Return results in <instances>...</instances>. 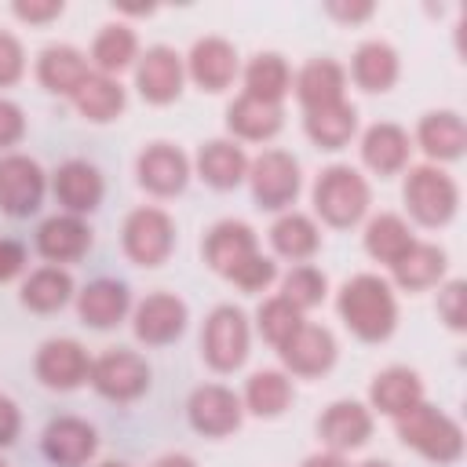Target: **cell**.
<instances>
[{
	"label": "cell",
	"instance_id": "obj_1",
	"mask_svg": "<svg viewBox=\"0 0 467 467\" xmlns=\"http://www.w3.org/2000/svg\"><path fill=\"white\" fill-rule=\"evenodd\" d=\"M339 321L361 343H383L398 328V299L387 277L379 274H354L336 296Z\"/></svg>",
	"mask_w": 467,
	"mask_h": 467
},
{
	"label": "cell",
	"instance_id": "obj_2",
	"mask_svg": "<svg viewBox=\"0 0 467 467\" xmlns=\"http://www.w3.org/2000/svg\"><path fill=\"white\" fill-rule=\"evenodd\" d=\"M394 427H398V438H401L405 449L420 452L423 460H431L438 467L456 463L463 456V431H460V423L452 416H445L441 409L427 405V401H420L405 416H398Z\"/></svg>",
	"mask_w": 467,
	"mask_h": 467
},
{
	"label": "cell",
	"instance_id": "obj_3",
	"mask_svg": "<svg viewBox=\"0 0 467 467\" xmlns=\"http://www.w3.org/2000/svg\"><path fill=\"white\" fill-rule=\"evenodd\" d=\"M368 204H372V190H368L365 175L350 164H328L314 179V212L321 215V223H328L336 230L361 223Z\"/></svg>",
	"mask_w": 467,
	"mask_h": 467
},
{
	"label": "cell",
	"instance_id": "obj_4",
	"mask_svg": "<svg viewBox=\"0 0 467 467\" xmlns=\"http://www.w3.org/2000/svg\"><path fill=\"white\" fill-rule=\"evenodd\" d=\"M401 197H405L409 215L420 226H431V230L434 226H445L456 215V208H460V186L438 164H416V168H409L405 186H401Z\"/></svg>",
	"mask_w": 467,
	"mask_h": 467
},
{
	"label": "cell",
	"instance_id": "obj_5",
	"mask_svg": "<svg viewBox=\"0 0 467 467\" xmlns=\"http://www.w3.org/2000/svg\"><path fill=\"white\" fill-rule=\"evenodd\" d=\"M248 343H252V328L241 306L223 303L204 317L201 328V358L208 361V368L215 372H234L244 365L248 358Z\"/></svg>",
	"mask_w": 467,
	"mask_h": 467
},
{
	"label": "cell",
	"instance_id": "obj_6",
	"mask_svg": "<svg viewBox=\"0 0 467 467\" xmlns=\"http://www.w3.org/2000/svg\"><path fill=\"white\" fill-rule=\"evenodd\" d=\"M120 241H124V255L135 266H161L175 252V223L164 208L142 204L128 212L120 226Z\"/></svg>",
	"mask_w": 467,
	"mask_h": 467
},
{
	"label": "cell",
	"instance_id": "obj_7",
	"mask_svg": "<svg viewBox=\"0 0 467 467\" xmlns=\"http://www.w3.org/2000/svg\"><path fill=\"white\" fill-rule=\"evenodd\" d=\"M248 186L259 208L285 212L296 204L299 186H303L299 161L288 150H263L255 161H248Z\"/></svg>",
	"mask_w": 467,
	"mask_h": 467
},
{
	"label": "cell",
	"instance_id": "obj_8",
	"mask_svg": "<svg viewBox=\"0 0 467 467\" xmlns=\"http://www.w3.org/2000/svg\"><path fill=\"white\" fill-rule=\"evenodd\" d=\"M102 398L109 401H135L150 390V365L142 354L113 347L91 361V379H88Z\"/></svg>",
	"mask_w": 467,
	"mask_h": 467
},
{
	"label": "cell",
	"instance_id": "obj_9",
	"mask_svg": "<svg viewBox=\"0 0 467 467\" xmlns=\"http://www.w3.org/2000/svg\"><path fill=\"white\" fill-rule=\"evenodd\" d=\"M47 175L44 168L26 153H4L0 157V212L11 219L33 215L44 204Z\"/></svg>",
	"mask_w": 467,
	"mask_h": 467
},
{
	"label": "cell",
	"instance_id": "obj_10",
	"mask_svg": "<svg viewBox=\"0 0 467 467\" xmlns=\"http://www.w3.org/2000/svg\"><path fill=\"white\" fill-rule=\"evenodd\" d=\"M182 84H186V62L175 47L153 44L135 58V88L146 102L168 106L182 95Z\"/></svg>",
	"mask_w": 467,
	"mask_h": 467
},
{
	"label": "cell",
	"instance_id": "obj_11",
	"mask_svg": "<svg viewBox=\"0 0 467 467\" xmlns=\"http://www.w3.org/2000/svg\"><path fill=\"white\" fill-rule=\"evenodd\" d=\"M201 255L204 263L219 274V277H234L252 255H259V237L244 219H219L204 241H201Z\"/></svg>",
	"mask_w": 467,
	"mask_h": 467
},
{
	"label": "cell",
	"instance_id": "obj_12",
	"mask_svg": "<svg viewBox=\"0 0 467 467\" xmlns=\"http://www.w3.org/2000/svg\"><path fill=\"white\" fill-rule=\"evenodd\" d=\"M186 416H190V427L204 438H226L241 427L244 420V405L241 398L223 387V383H204L190 394L186 401Z\"/></svg>",
	"mask_w": 467,
	"mask_h": 467
},
{
	"label": "cell",
	"instance_id": "obj_13",
	"mask_svg": "<svg viewBox=\"0 0 467 467\" xmlns=\"http://www.w3.org/2000/svg\"><path fill=\"white\" fill-rule=\"evenodd\" d=\"M186 321H190V310L171 292H150L135 306V314H131L135 339L146 343V347H168V343H175L186 332Z\"/></svg>",
	"mask_w": 467,
	"mask_h": 467
},
{
	"label": "cell",
	"instance_id": "obj_14",
	"mask_svg": "<svg viewBox=\"0 0 467 467\" xmlns=\"http://www.w3.org/2000/svg\"><path fill=\"white\" fill-rule=\"evenodd\" d=\"M281 365L292 372V376H325L332 365H336V336L325 328V325H310L303 321L281 347Z\"/></svg>",
	"mask_w": 467,
	"mask_h": 467
},
{
	"label": "cell",
	"instance_id": "obj_15",
	"mask_svg": "<svg viewBox=\"0 0 467 467\" xmlns=\"http://www.w3.org/2000/svg\"><path fill=\"white\" fill-rule=\"evenodd\" d=\"M139 186L153 197H175L190 182V157L171 142H150L135 161Z\"/></svg>",
	"mask_w": 467,
	"mask_h": 467
},
{
	"label": "cell",
	"instance_id": "obj_16",
	"mask_svg": "<svg viewBox=\"0 0 467 467\" xmlns=\"http://www.w3.org/2000/svg\"><path fill=\"white\" fill-rule=\"evenodd\" d=\"M36 379L51 390H77L91 379V358L77 339H47L36 350Z\"/></svg>",
	"mask_w": 467,
	"mask_h": 467
},
{
	"label": "cell",
	"instance_id": "obj_17",
	"mask_svg": "<svg viewBox=\"0 0 467 467\" xmlns=\"http://www.w3.org/2000/svg\"><path fill=\"white\" fill-rule=\"evenodd\" d=\"M237 69H241L237 66V47L223 36H201L186 55V77L201 91H212V95L226 91L234 84Z\"/></svg>",
	"mask_w": 467,
	"mask_h": 467
},
{
	"label": "cell",
	"instance_id": "obj_18",
	"mask_svg": "<svg viewBox=\"0 0 467 467\" xmlns=\"http://www.w3.org/2000/svg\"><path fill=\"white\" fill-rule=\"evenodd\" d=\"M51 190H55L58 204H62L69 215H80V219H84L88 212H95V208L102 204L106 182H102V171H99L95 164L73 157V161H66V164L55 168Z\"/></svg>",
	"mask_w": 467,
	"mask_h": 467
},
{
	"label": "cell",
	"instance_id": "obj_19",
	"mask_svg": "<svg viewBox=\"0 0 467 467\" xmlns=\"http://www.w3.org/2000/svg\"><path fill=\"white\" fill-rule=\"evenodd\" d=\"M40 445H44V456L55 467H84L99 449V434L80 416H58L44 427Z\"/></svg>",
	"mask_w": 467,
	"mask_h": 467
},
{
	"label": "cell",
	"instance_id": "obj_20",
	"mask_svg": "<svg viewBox=\"0 0 467 467\" xmlns=\"http://www.w3.org/2000/svg\"><path fill=\"white\" fill-rule=\"evenodd\" d=\"M91 248V226L80 219V215H51L40 223L36 230V252L51 263V266H66V263H77L84 259Z\"/></svg>",
	"mask_w": 467,
	"mask_h": 467
},
{
	"label": "cell",
	"instance_id": "obj_21",
	"mask_svg": "<svg viewBox=\"0 0 467 467\" xmlns=\"http://www.w3.org/2000/svg\"><path fill=\"white\" fill-rule=\"evenodd\" d=\"M317 438L332 452H354L372 438V412L361 401H332L317 420Z\"/></svg>",
	"mask_w": 467,
	"mask_h": 467
},
{
	"label": "cell",
	"instance_id": "obj_22",
	"mask_svg": "<svg viewBox=\"0 0 467 467\" xmlns=\"http://www.w3.org/2000/svg\"><path fill=\"white\" fill-rule=\"evenodd\" d=\"M131 310V292L124 281L99 277L77 292V314L88 328H113Z\"/></svg>",
	"mask_w": 467,
	"mask_h": 467
},
{
	"label": "cell",
	"instance_id": "obj_23",
	"mask_svg": "<svg viewBox=\"0 0 467 467\" xmlns=\"http://www.w3.org/2000/svg\"><path fill=\"white\" fill-rule=\"evenodd\" d=\"M409 150H412L409 131H405L401 124H394V120H379V124H372V128L361 135V161H365V168L376 171L379 179L398 175V171L409 164Z\"/></svg>",
	"mask_w": 467,
	"mask_h": 467
},
{
	"label": "cell",
	"instance_id": "obj_24",
	"mask_svg": "<svg viewBox=\"0 0 467 467\" xmlns=\"http://www.w3.org/2000/svg\"><path fill=\"white\" fill-rule=\"evenodd\" d=\"M368 401L376 412L398 420L405 416L412 405L423 401V379L416 368H405V365H390L383 372H376L372 387H368Z\"/></svg>",
	"mask_w": 467,
	"mask_h": 467
},
{
	"label": "cell",
	"instance_id": "obj_25",
	"mask_svg": "<svg viewBox=\"0 0 467 467\" xmlns=\"http://www.w3.org/2000/svg\"><path fill=\"white\" fill-rule=\"evenodd\" d=\"M281 124H285V109L281 106L252 99L244 91L226 106V128L241 142H266V139H274L281 131Z\"/></svg>",
	"mask_w": 467,
	"mask_h": 467
},
{
	"label": "cell",
	"instance_id": "obj_26",
	"mask_svg": "<svg viewBox=\"0 0 467 467\" xmlns=\"http://www.w3.org/2000/svg\"><path fill=\"white\" fill-rule=\"evenodd\" d=\"M343 88H347V69L336 58H310L296 77V99L303 113L343 102Z\"/></svg>",
	"mask_w": 467,
	"mask_h": 467
},
{
	"label": "cell",
	"instance_id": "obj_27",
	"mask_svg": "<svg viewBox=\"0 0 467 467\" xmlns=\"http://www.w3.org/2000/svg\"><path fill=\"white\" fill-rule=\"evenodd\" d=\"M197 175L212 190H234L248 179V153L234 139H212L197 150Z\"/></svg>",
	"mask_w": 467,
	"mask_h": 467
},
{
	"label": "cell",
	"instance_id": "obj_28",
	"mask_svg": "<svg viewBox=\"0 0 467 467\" xmlns=\"http://www.w3.org/2000/svg\"><path fill=\"white\" fill-rule=\"evenodd\" d=\"M88 77H91L88 58H84V51H77L73 44H51V47H44L40 58H36V80H40L47 91H55V95H69V99H73V91H77Z\"/></svg>",
	"mask_w": 467,
	"mask_h": 467
},
{
	"label": "cell",
	"instance_id": "obj_29",
	"mask_svg": "<svg viewBox=\"0 0 467 467\" xmlns=\"http://www.w3.org/2000/svg\"><path fill=\"white\" fill-rule=\"evenodd\" d=\"M416 142L431 161H456L467 146V124L456 109H434L420 117Z\"/></svg>",
	"mask_w": 467,
	"mask_h": 467
},
{
	"label": "cell",
	"instance_id": "obj_30",
	"mask_svg": "<svg viewBox=\"0 0 467 467\" xmlns=\"http://www.w3.org/2000/svg\"><path fill=\"white\" fill-rule=\"evenodd\" d=\"M401 73V58L387 40H365L350 58V77L361 91H390Z\"/></svg>",
	"mask_w": 467,
	"mask_h": 467
},
{
	"label": "cell",
	"instance_id": "obj_31",
	"mask_svg": "<svg viewBox=\"0 0 467 467\" xmlns=\"http://www.w3.org/2000/svg\"><path fill=\"white\" fill-rule=\"evenodd\" d=\"M296 398V387H292V376L281 372V368H259L248 376L244 383V394H241V405L244 412L259 416V420H274L281 416Z\"/></svg>",
	"mask_w": 467,
	"mask_h": 467
},
{
	"label": "cell",
	"instance_id": "obj_32",
	"mask_svg": "<svg viewBox=\"0 0 467 467\" xmlns=\"http://www.w3.org/2000/svg\"><path fill=\"white\" fill-rule=\"evenodd\" d=\"M445 266H449L445 248L427 244V241H416V244L390 266V274H394V285H398V288H405V292H423V288L441 285Z\"/></svg>",
	"mask_w": 467,
	"mask_h": 467
},
{
	"label": "cell",
	"instance_id": "obj_33",
	"mask_svg": "<svg viewBox=\"0 0 467 467\" xmlns=\"http://www.w3.org/2000/svg\"><path fill=\"white\" fill-rule=\"evenodd\" d=\"M303 128L306 139L317 150H343L350 146V139L358 135V109L343 99L336 106H321V109H306L303 113Z\"/></svg>",
	"mask_w": 467,
	"mask_h": 467
},
{
	"label": "cell",
	"instance_id": "obj_34",
	"mask_svg": "<svg viewBox=\"0 0 467 467\" xmlns=\"http://www.w3.org/2000/svg\"><path fill=\"white\" fill-rule=\"evenodd\" d=\"M124 102H128V95H124L120 80H117V77H102V73H91V77L73 91L77 113H80L84 120H91V124H109V120H117V117L124 113Z\"/></svg>",
	"mask_w": 467,
	"mask_h": 467
},
{
	"label": "cell",
	"instance_id": "obj_35",
	"mask_svg": "<svg viewBox=\"0 0 467 467\" xmlns=\"http://www.w3.org/2000/svg\"><path fill=\"white\" fill-rule=\"evenodd\" d=\"M270 244L281 259H292V263H306L317 248H321V230L310 215L303 212H281L270 226Z\"/></svg>",
	"mask_w": 467,
	"mask_h": 467
},
{
	"label": "cell",
	"instance_id": "obj_36",
	"mask_svg": "<svg viewBox=\"0 0 467 467\" xmlns=\"http://www.w3.org/2000/svg\"><path fill=\"white\" fill-rule=\"evenodd\" d=\"M18 299L36 314H55L73 299V277L66 266H40L22 281Z\"/></svg>",
	"mask_w": 467,
	"mask_h": 467
},
{
	"label": "cell",
	"instance_id": "obj_37",
	"mask_svg": "<svg viewBox=\"0 0 467 467\" xmlns=\"http://www.w3.org/2000/svg\"><path fill=\"white\" fill-rule=\"evenodd\" d=\"M139 58V36L131 26L124 22H109L99 29L95 44H91V62H95V73L102 77H117L120 69H128L131 62Z\"/></svg>",
	"mask_w": 467,
	"mask_h": 467
},
{
	"label": "cell",
	"instance_id": "obj_38",
	"mask_svg": "<svg viewBox=\"0 0 467 467\" xmlns=\"http://www.w3.org/2000/svg\"><path fill=\"white\" fill-rule=\"evenodd\" d=\"M292 91V69L277 51H259L244 66V95L281 106V99Z\"/></svg>",
	"mask_w": 467,
	"mask_h": 467
},
{
	"label": "cell",
	"instance_id": "obj_39",
	"mask_svg": "<svg viewBox=\"0 0 467 467\" xmlns=\"http://www.w3.org/2000/svg\"><path fill=\"white\" fill-rule=\"evenodd\" d=\"M412 244H416V237H412L409 223H405L401 215H394V212H379V215H372L368 226H365V252H368L376 263L394 266Z\"/></svg>",
	"mask_w": 467,
	"mask_h": 467
},
{
	"label": "cell",
	"instance_id": "obj_40",
	"mask_svg": "<svg viewBox=\"0 0 467 467\" xmlns=\"http://www.w3.org/2000/svg\"><path fill=\"white\" fill-rule=\"evenodd\" d=\"M325 296H328V277L310 263H296L281 281V299H288L299 314L321 306Z\"/></svg>",
	"mask_w": 467,
	"mask_h": 467
},
{
	"label": "cell",
	"instance_id": "obj_41",
	"mask_svg": "<svg viewBox=\"0 0 467 467\" xmlns=\"http://www.w3.org/2000/svg\"><path fill=\"white\" fill-rule=\"evenodd\" d=\"M255 325H259V332H263V339H266L270 347H281V343H285V339L303 325V314H299L288 299L270 296V299H263V303H259Z\"/></svg>",
	"mask_w": 467,
	"mask_h": 467
},
{
	"label": "cell",
	"instance_id": "obj_42",
	"mask_svg": "<svg viewBox=\"0 0 467 467\" xmlns=\"http://www.w3.org/2000/svg\"><path fill=\"white\" fill-rule=\"evenodd\" d=\"M438 317L452 332L467 328V285L463 281H449V285L438 288Z\"/></svg>",
	"mask_w": 467,
	"mask_h": 467
},
{
	"label": "cell",
	"instance_id": "obj_43",
	"mask_svg": "<svg viewBox=\"0 0 467 467\" xmlns=\"http://www.w3.org/2000/svg\"><path fill=\"white\" fill-rule=\"evenodd\" d=\"M230 281H234L241 292H266V288L277 281V263H274L270 255L259 252V255H252Z\"/></svg>",
	"mask_w": 467,
	"mask_h": 467
},
{
	"label": "cell",
	"instance_id": "obj_44",
	"mask_svg": "<svg viewBox=\"0 0 467 467\" xmlns=\"http://www.w3.org/2000/svg\"><path fill=\"white\" fill-rule=\"evenodd\" d=\"M22 73H26V51H22L18 36L0 29V88H11Z\"/></svg>",
	"mask_w": 467,
	"mask_h": 467
},
{
	"label": "cell",
	"instance_id": "obj_45",
	"mask_svg": "<svg viewBox=\"0 0 467 467\" xmlns=\"http://www.w3.org/2000/svg\"><path fill=\"white\" fill-rule=\"evenodd\" d=\"M15 18L29 22V26H40V22H51L62 15V0H15Z\"/></svg>",
	"mask_w": 467,
	"mask_h": 467
},
{
	"label": "cell",
	"instance_id": "obj_46",
	"mask_svg": "<svg viewBox=\"0 0 467 467\" xmlns=\"http://www.w3.org/2000/svg\"><path fill=\"white\" fill-rule=\"evenodd\" d=\"M22 135H26V117H22V109H18L15 102L0 99V150L15 146Z\"/></svg>",
	"mask_w": 467,
	"mask_h": 467
},
{
	"label": "cell",
	"instance_id": "obj_47",
	"mask_svg": "<svg viewBox=\"0 0 467 467\" xmlns=\"http://www.w3.org/2000/svg\"><path fill=\"white\" fill-rule=\"evenodd\" d=\"M26 270V248L15 237H0V285Z\"/></svg>",
	"mask_w": 467,
	"mask_h": 467
},
{
	"label": "cell",
	"instance_id": "obj_48",
	"mask_svg": "<svg viewBox=\"0 0 467 467\" xmlns=\"http://www.w3.org/2000/svg\"><path fill=\"white\" fill-rule=\"evenodd\" d=\"M18 427H22V416H18V405L11 398H0V449L11 445L18 438Z\"/></svg>",
	"mask_w": 467,
	"mask_h": 467
},
{
	"label": "cell",
	"instance_id": "obj_49",
	"mask_svg": "<svg viewBox=\"0 0 467 467\" xmlns=\"http://www.w3.org/2000/svg\"><path fill=\"white\" fill-rule=\"evenodd\" d=\"M325 11L332 15V18H339V22H347V26H354V22H365V18H372V4H343V0H332V4H325Z\"/></svg>",
	"mask_w": 467,
	"mask_h": 467
},
{
	"label": "cell",
	"instance_id": "obj_50",
	"mask_svg": "<svg viewBox=\"0 0 467 467\" xmlns=\"http://www.w3.org/2000/svg\"><path fill=\"white\" fill-rule=\"evenodd\" d=\"M303 467H350V463H347V456H343V452H332V449H325V452H314V456H306V460H303Z\"/></svg>",
	"mask_w": 467,
	"mask_h": 467
},
{
	"label": "cell",
	"instance_id": "obj_51",
	"mask_svg": "<svg viewBox=\"0 0 467 467\" xmlns=\"http://www.w3.org/2000/svg\"><path fill=\"white\" fill-rule=\"evenodd\" d=\"M153 467H197V463H193L186 452H168V456H161Z\"/></svg>",
	"mask_w": 467,
	"mask_h": 467
},
{
	"label": "cell",
	"instance_id": "obj_52",
	"mask_svg": "<svg viewBox=\"0 0 467 467\" xmlns=\"http://www.w3.org/2000/svg\"><path fill=\"white\" fill-rule=\"evenodd\" d=\"M358 467H390L387 460H365V463H358Z\"/></svg>",
	"mask_w": 467,
	"mask_h": 467
},
{
	"label": "cell",
	"instance_id": "obj_53",
	"mask_svg": "<svg viewBox=\"0 0 467 467\" xmlns=\"http://www.w3.org/2000/svg\"><path fill=\"white\" fill-rule=\"evenodd\" d=\"M102 467H124V463H102Z\"/></svg>",
	"mask_w": 467,
	"mask_h": 467
},
{
	"label": "cell",
	"instance_id": "obj_54",
	"mask_svg": "<svg viewBox=\"0 0 467 467\" xmlns=\"http://www.w3.org/2000/svg\"><path fill=\"white\" fill-rule=\"evenodd\" d=\"M0 467H7V463H4V460H0Z\"/></svg>",
	"mask_w": 467,
	"mask_h": 467
}]
</instances>
